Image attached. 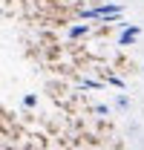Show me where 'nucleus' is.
<instances>
[{"instance_id":"5","label":"nucleus","mask_w":144,"mask_h":150,"mask_svg":"<svg viewBox=\"0 0 144 150\" xmlns=\"http://www.w3.org/2000/svg\"><path fill=\"white\" fill-rule=\"evenodd\" d=\"M95 112H98V115H109L112 110H109L107 104H95Z\"/></svg>"},{"instance_id":"1","label":"nucleus","mask_w":144,"mask_h":150,"mask_svg":"<svg viewBox=\"0 0 144 150\" xmlns=\"http://www.w3.org/2000/svg\"><path fill=\"white\" fill-rule=\"evenodd\" d=\"M112 110H118L121 115H127V112L133 110V98H130L127 93H118L115 98H112Z\"/></svg>"},{"instance_id":"2","label":"nucleus","mask_w":144,"mask_h":150,"mask_svg":"<svg viewBox=\"0 0 144 150\" xmlns=\"http://www.w3.org/2000/svg\"><path fill=\"white\" fill-rule=\"evenodd\" d=\"M109 15H121V6H104V9L87 12V18H109Z\"/></svg>"},{"instance_id":"6","label":"nucleus","mask_w":144,"mask_h":150,"mask_svg":"<svg viewBox=\"0 0 144 150\" xmlns=\"http://www.w3.org/2000/svg\"><path fill=\"white\" fill-rule=\"evenodd\" d=\"M23 104H26V107H35L37 98H35V95H26V98H23Z\"/></svg>"},{"instance_id":"3","label":"nucleus","mask_w":144,"mask_h":150,"mask_svg":"<svg viewBox=\"0 0 144 150\" xmlns=\"http://www.w3.org/2000/svg\"><path fill=\"white\" fill-rule=\"evenodd\" d=\"M138 35H141V29H138V26H127V32H124L121 38H118V43H121V46H127V43L138 40Z\"/></svg>"},{"instance_id":"4","label":"nucleus","mask_w":144,"mask_h":150,"mask_svg":"<svg viewBox=\"0 0 144 150\" xmlns=\"http://www.w3.org/2000/svg\"><path fill=\"white\" fill-rule=\"evenodd\" d=\"M87 32H90L87 23H84V26H72V29H69V38H81V35H87Z\"/></svg>"},{"instance_id":"7","label":"nucleus","mask_w":144,"mask_h":150,"mask_svg":"<svg viewBox=\"0 0 144 150\" xmlns=\"http://www.w3.org/2000/svg\"><path fill=\"white\" fill-rule=\"evenodd\" d=\"M138 69H141V75H144V61H141V67H138Z\"/></svg>"}]
</instances>
